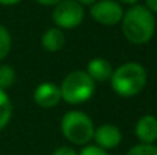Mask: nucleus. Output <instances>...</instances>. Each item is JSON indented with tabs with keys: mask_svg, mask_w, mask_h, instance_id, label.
<instances>
[{
	"mask_svg": "<svg viewBox=\"0 0 157 155\" xmlns=\"http://www.w3.org/2000/svg\"><path fill=\"white\" fill-rule=\"evenodd\" d=\"M76 2H78V3H81V5L84 6V5H93L96 0H76Z\"/></svg>",
	"mask_w": 157,
	"mask_h": 155,
	"instance_id": "22",
	"label": "nucleus"
},
{
	"mask_svg": "<svg viewBox=\"0 0 157 155\" xmlns=\"http://www.w3.org/2000/svg\"><path fill=\"white\" fill-rule=\"evenodd\" d=\"M32 98H34V102L37 103L38 106L44 108V109L55 108L58 103L61 102L59 87L55 82H51V81L41 82L34 90V96Z\"/></svg>",
	"mask_w": 157,
	"mask_h": 155,
	"instance_id": "7",
	"label": "nucleus"
},
{
	"mask_svg": "<svg viewBox=\"0 0 157 155\" xmlns=\"http://www.w3.org/2000/svg\"><path fill=\"white\" fill-rule=\"evenodd\" d=\"M52 155H78V152L72 146H59L53 151Z\"/></svg>",
	"mask_w": 157,
	"mask_h": 155,
	"instance_id": "17",
	"label": "nucleus"
},
{
	"mask_svg": "<svg viewBox=\"0 0 157 155\" xmlns=\"http://www.w3.org/2000/svg\"><path fill=\"white\" fill-rule=\"evenodd\" d=\"M117 3H124V5H128V6H134V5H139V0H116Z\"/></svg>",
	"mask_w": 157,
	"mask_h": 155,
	"instance_id": "21",
	"label": "nucleus"
},
{
	"mask_svg": "<svg viewBox=\"0 0 157 155\" xmlns=\"http://www.w3.org/2000/svg\"><path fill=\"white\" fill-rule=\"evenodd\" d=\"M35 2L40 3V5H43V6H56L63 0H35Z\"/></svg>",
	"mask_w": 157,
	"mask_h": 155,
	"instance_id": "19",
	"label": "nucleus"
},
{
	"mask_svg": "<svg viewBox=\"0 0 157 155\" xmlns=\"http://www.w3.org/2000/svg\"><path fill=\"white\" fill-rule=\"evenodd\" d=\"M78 155H108V152L101 149V148H98L96 145H87V146L81 148Z\"/></svg>",
	"mask_w": 157,
	"mask_h": 155,
	"instance_id": "16",
	"label": "nucleus"
},
{
	"mask_svg": "<svg viewBox=\"0 0 157 155\" xmlns=\"http://www.w3.org/2000/svg\"><path fill=\"white\" fill-rule=\"evenodd\" d=\"M90 17L101 26H116L124 17V8L116 0H96L90 5Z\"/></svg>",
	"mask_w": 157,
	"mask_h": 155,
	"instance_id": "6",
	"label": "nucleus"
},
{
	"mask_svg": "<svg viewBox=\"0 0 157 155\" xmlns=\"http://www.w3.org/2000/svg\"><path fill=\"white\" fill-rule=\"evenodd\" d=\"M21 0H0V5L2 6H14L17 3H20Z\"/></svg>",
	"mask_w": 157,
	"mask_h": 155,
	"instance_id": "20",
	"label": "nucleus"
},
{
	"mask_svg": "<svg viewBox=\"0 0 157 155\" xmlns=\"http://www.w3.org/2000/svg\"><path fill=\"white\" fill-rule=\"evenodd\" d=\"M150 12L157 14V0H145V5H144Z\"/></svg>",
	"mask_w": 157,
	"mask_h": 155,
	"instance_id": "18",
	"label": "nucleus"
},
{
	"mask_svg": "<svg viewBox=\"0 0 157 155\" xmlns=\"http://www.w3.org/2000/svg\"><path fill=\"white\" fill-rule=\"evenodd\" d=\"M121 28L127 41L142 46L150 43L156 34V17L144 5H134L124 11Z\"/></svg>",
	"mask_w": 157,
	"mask_h": 155,
	"instance_id": "1",
	"label": "nucleus"
},
{
	"mask_svg": "<svg viewBox=\"0 0 157 155\" xmlns=\"http://www.w3.org/2000/svg\"><path fill=\"white\" fill-rule=\"evenodd\" d=\"M66 46V35L61 29L58 28H49L48 31L43 32L41 35V47L44 50L56 53V52L63 50Z\"/></svg>",
	"mask_w": 157,
	"mask_h": 155,
	"instance_id": "11",
	"label": "nucleus"
},
{
	"mask_svg": "<svg viewBox=\"0 0 157 155\" xmlns=\"http://www.w3.org/2000/svg\"><path fill=\"white\" fill-rule=\"evenodd\" d=\"M59 93L61 101L69 105H81L92 99L96 90V84L90 79L86 70H73L61 81Z\"/></svg>",
	"mask_w": 157,
	"mask_h": 155,
	"instance_id": "4",
	"label": "nucleus"
},
{
	"mask_svg": "<svg viewBox=\"0 0 157 155\" xmlns=\"http://www.w3.org/2000/svg\"><path fill=\"white\" fill-rule=\"evenodd\" d=\"M148 73L147 68L134 61L124 62L117 68L113 70L110 78L111 90L121 98H134L137 96L147 85Z\"/></svg>",
	"mask_w": 157,
	"mask_h": 155,
	"instance_id": "2",
	"label": "nucleus"
},
{
	"mask_svg": "<svg viewBox=\"0 0 157 155\" xmlns=\"http://www.w3.org/2000/svg\"><path fill=\"white\" fill-rule=\"evenodd\" d=\"M17 73L11 65H0V90H8L15 84Z\"/></svg>",
	"mask_w": 157,
	"mask_h": 155,
	"instance_id": "13",
	"label": "nucleus"
},
{
	"mask_svg": "<svg viewBox=\"0 0 157 155\" xmlns=\"http://www.w3.org/2000/svg\"><path fill=\"white\" fill-rule=\"evenodd\" d=\"M125 155H157V146L156 145H134L133 148H130V151Z\"/></svg>",
	"mask_w": 157,
	"mask_h": 155,
	"instance_id": "15",
	"label": "nucleus"
},
{
	"mask_svg": "<svg viewBox=\"0 0 157 155\" xmlns=\"http://www.w3.org/2000/svg\"><path fill=\"white\" fill-rule=\"evenodd\" d=\"M93 140L96 143L98 148L104 149V151H110L114 149L121 145L122 142V132L116 125L111 123H105L98 128H95V134H93Z\"/></svg>",
	"mask_w": 157,
	"mask_h": 155,
	"instance_id": "8",
	"label": "nucleus"
},
{
	"mask_svg": "<svg viewBox=\"0 0 157 155\" xmlns=\"http://www.w3.org/2000/svg\"><path fill=\"white\" fill-rule=\"evenodd\" d=\"M12 117V102L5 90H0V131L8 126Z\"/></svg>",
	"mask_w": 157,
	"mask_h": 155,
	"instance_id": "12",
	"label": "nucleus"
},
{
	"mask_svg": "<svg viewBox=\"0 0 157 155\" xmlns=\"http://www.w3.org/2000/svg\"><path fill=\"white\" fill-rule=\"evenodd\" d=\"M113 65L110 64L108 59L105 58H93L87 62V68H86V73L90 76V79L96 84V82H105V81H110L111 75H113Z\"/></svg>",
	"mask_w": 157,
	"mask_h": 155,
	"instance_id": "10",
	"label": "nucleus"
},
{
	"mask_svg": "<svg viewBox=\"0 0 157 155\" xmlns=\"http://www.w3.org/2000/svg\"><path fill=\"white\" fill-rule=\"evenodd\" d=\"M59 128L64 138L72 145L87 146L93 140V134H95L93 120L90 119V116H87L82 111L78 109L67 111L61 119Z\"/></svg>",
	"mask_w": 157,
	"mask_h": 155,
	"instance_id": "3",
	"label": "nucleus"
},
{
	"mask_svg": "<svg viewBox=\"0 0 157 155\" xmlns=\"http://www.w3.org/2000/svg\"><path fill=\"white\" fill-rule=\"evenodd\" d=\"M12 47V37H11V32L8 31L6 26H3L0 23V61L5 59Z\"/></svg>",
	"mask_w": 157,
	"mask_h": 155,
	"instance_id": "14",
	"label": "nucleus"
},
{
	"mask_svg": "<svg viewBox=\"0 0 157 155\" xmlns=\"http://www.w3.org/2000/svg\"><path fill=\"white\" fill-rule=\"evenodd\" d=\"M134 134L140 143L154 145L157 142V117L153 114L139 117L134 125Z\"/></svg>",
	"mask_w": 157,
	"mask_h": 155,
	"instance_id": "9",
	"label": "nucleus"
},
{
	"mask_svg": "<svg viewBox=\"0 0 157 155\" xmlns=\"http://www.w3.org/2000/svg\"><path fill=\"white\" fill-rule=\"evenodd\" d=\"M84 6L78 3L76 0H63L56 6H53L52 21L55 28L64 31V29H75L84 21Z\"/></svg>",
	"mask_w": 157,
	"mask_h": 155,
	"instance_id": "5",
	"label": "nucleus"
}]
</instances>
